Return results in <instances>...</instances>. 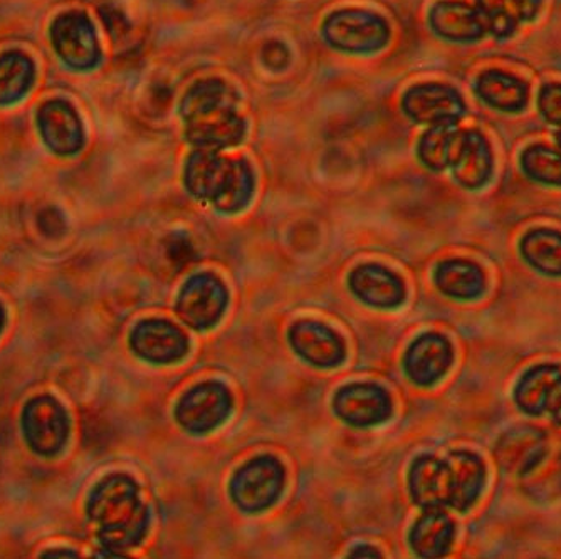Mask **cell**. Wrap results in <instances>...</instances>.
Instances as JSON below:
<instances>
[{"mask_svg": "<svg viewBox=\"0 0 561 559\" xmlns=\"http://www.w3.org/2000/svg\"><path fill=\"white\" fill-rule=\"evenodd\" d=\"M486 469L476 454L457 450L446 459L419 457L409 474V489L422 510H456L466 513L484 488Z\"/></svg>", "mask_w": 561, "mask_h": 559, "instance_id": "1", "label": "cell"}, {"mask_svg": "<svg viewBox=\"0 0 561 559\" xmlns=\"http://www.w3.org/2000/svg\"><path fill=\"white\" fill-rule=\"evenodd\" d=\"M185 137L201 150L238 147L245 137L238 93L222 79H204L182 98Z\"/></svg>", "mask_w": 561, "mask_h": 559, "instance_id": "2", "label": "cell"}, {"mask_svg": "<svg viewBox=\"0 0 561 559\" xmlns=\"http://www.w3.org/2000/svg\"><path fill=\"white\" fill-rule=\"evenodd\" d=\"M87 510L98 524V539L108 551L135 548L147 535V505L130 476L113 474L103 479L91 492Z\"/></svg>", "mask_w": 561, "mask_h": 559, "instance_id": "3", "label": "cell"}, {"mask_svg": "<svg viewBox=\"0 0 561 559\" xmlns=\"http://www.w3.org/2000/svg\"><path fill=\"white\" fill-rule=\"evenodd\" d=\"M185 186L192 197L222 214H238L254 195V172L242 157H224L216 150H197L185 163Z\"/></svg>", "mask_w": 561, "mask_h": 559, "instance_id": "4", "label": "cell"}, {"mask_svg": "<svg viewBox=\"0 0 561 559\" xmlns=\"http://www.w3.org/2000/svg\"><path fill=\"white\" fill-rule=\"evenodd\" d=\"M323 37L331 47L343 53L370 55L387 46L390 30L386 19L374 12L345 9L333 12L324 21Z\"/></svg>", "mask_w": 561, "mask_h": 559, "instance_id": "5", "label": "cell"}, {"mask_svg": "<svg viewBox=\"0 0 561 559\" xmlns=\"http://www.w3.org/2000/svg\"><path fill=\"white\" fill-rule=\"evenodd\" d=\"M285 481L283 464L276 457L261 456L236 470L229 494L244 513H263L280 498Z\"/></svg>", "mask_w": 561, "mask_h": 559, "instance_id": "6", "label": "cell"}, {"mask_svg": "<svg viewBox=\"0 0 561 559\" xmlns=\"http://www.w3.org/2000/svg\"><path fill=\"white\" fill-rule=\"evenodd\" d=\"M229 303L226 284L213 273L188 277L176 296L175 312L187 327L206 331L222 319Z\"/></svg>", "mask_w": 561, "mask_h": 559, "instance_id": "7", "label": "cell"}, {"mask_svg": "<svg viewBox=\"0 0 561 559\" xmlns=\"http://www.w3.org/2000/svg\"><path fill=\"white\" fill-rule=\"evenodd\" d=\"M232 412V395L219 381H202L182 395L175 420L192 434L216 431Z\"/></svg>", "mask_w": 561, "mask_h": 559, "instance_id": "8", "label": "cell"}, {"mask_svg": "<svg viewBox=\"0 0 561 559\" xmlns=\"http://www.w3.org/2000/svg\"><path fill=\"white\" fill-rule=\"evenodd\" d=\"M24 437L36 454L53 457L65 448L68 441V415L61 403L53 397H36L22 413Z\"/></svg>", "mask_w": 561, "mask_h": 559, "instance_id": "9", "label": "cell"}, {"mask_svg": "<svg viewBox=\"0 0 561 559\" xmlns=\"http://www.w3.org/2000/svg\"><path fill=\"white\" fill-rule=\"evenodd\" d=\"M50 39L59 58L69 68L87 71L100 62L101 53L93 22L84 12L58 15L50 27Z\"/></svg>", "mask_w": 561, "mask_h": 559, "instance_id": "10", "label": "cell"}, {"mask_svg": "<svg viewBox=\"0 0 561 559\" xmlns=\"http://www.w3.org/2000/svg\"><path fill=\"white\" fill-rule=\"evenodd\" d=\"M402 109L409 118L425 125H456L465 115V101L453 88L444 84H417L402 98Z\"/></svg>", "mask_w": 561, "mask_h": 559, "instance_id": "11", "label": "cell"}, {"mask_svg": "<svg viewBox=\"0 0 561 559\" xmlns=\"http://www.w3.org/2000/svg\"><path fill=\"white\" fill-rule=\"evenodd\" d=\"M333 410L353 427H375L392 415V400L378 385L350 384L336 391Z\"/></svg>", "mask_w": 561, "mask_h": 559, "instance_id": "12", "label": "cell"}, {"mask_svg": "<svg viewBox=\"0 0 561 559\" xmlns=\"http://www.w3.org/2000/svg\"><path fill=\"white\" fill-rule=\"evenodd\" d=\"M130 344L140 358L150 363L181 362L188 353V340L181 328L165 319H147L131 331Z\"/></svg>", "mask_w": 561, "mask_h": 559, "instance_id": "13", "label": "cell"}, {"mask_svg": "<svg viewBox=\"0 0 561 559\" xmlns=\"http://www.w3.org/2000/svg\"><path fill=\"white\" fill-rule=\"evenodd\" d=\"M288 336L293 350L311 365L333 368L345 362L346 349L342 338L320 321H296L289 328Z\"/></svg>", "mask_w": 561, "mask_h": 559, "instance_id": "14", "label": "cell"}, {"mask_svg": "<svg viewBox=\"0 0 561 559\" xmlns=\"http://www.w3.org/2000/svg\"><path fill=\"white\" fill-rule=\"evenodd\" d=\"M515 400L528 415L557 419L561 410V368L538 365L523 375L515 388Z\"/></svg>", "mask_w": 561, "mask_h": 559, "instance_id": "15", "label": "cell"}, {"mask_svg": "<svg viewBox=\"0 0 561 559\" xmlns=\"http://www.w3.org/2000/svg\"><path fill=\"white\" fill-rule=\"evenodd\" d=\"M37 126L44 144L55 153L75 155L83 148V125L68 101H46L37 112Z\"/></svg>", "mask_w": 561, "mask_h": 559, "instance_id": "16", "label": "cell"}, {"mask_svg": "<svg viewBox=\"0 0 561 559\" xmlns=\"http://www.w3.org/2000/svg\"><path fill=\"white\" fill-rule=\"evenodd\" d=\"M454 350L440 334H422L409 346L403 356V369L419 387H431L449 372Z\"/></svg>", "mask_w": 561, "mask_h": 559, "instance_id": "17", "label": "cell"}, {"mask_svg": "<svg viewBox=\"0 0 561 559\" xmlns=\"http://www.w3.org/2000/svg\"><path fill=\"white\" fill-rule=\"evenodd\" d=\"M348 286L356 298L371 308H399L405 299L403 281L380 264H364L353 270Z\"/></svg>", "mask_w": 561, "mask_h": 559, "instance_id": "18", "label": "cell"}, {"mask_svg": "<svg viewBox=\"0 0 561 559\" xmlns=\"http://www.w3.org/2000/svg\"><path fill=\"white\" fill-rule=\"evenodd\" d=\"M454 179L466 189H479L493 173V155L486 138L478 132H459L453 162Z\"/></svg>", "mask_w": 561, "mask_h": 559, "instance_id": "19", "label": "cell"}, {"mask_svg": "<svg viewBox=\"0 0 561 559\" xmlns=\"http://www.w3.org/2000/svg\"><path fill=\"white\" fill-rule=\"evenodd\" d=\"M428 22L437 36L457 43L476 41L486 33L476 8L457 0H443L434 5L428 14Z\"/></svg>", "mask_w": 561, "mask_h": 559, "instance_id": "20", "label": "cell"}, {"mask_svg": "<svg viewBox=\"0 0 561 559\" xmlns=\"http://www.w3.org/2000/svg\"><path fill=\"white\" fill-rule=\"evenodd\" d=\"M453 520L444 510H425L411 531V546L421 558H439L454 541Z\"/></svg>", "mask_w": 561, "mask_h": 559, "instance_id": "21", "label": "cell"}, {"mask_svg": "<svg viewBox=\"0 0 561 559\" xmlns=\"http://www.w3.org/2000/svg\"><path fill=\"white\" fill-rule=\"evenodd\" d=\"M437 287L444 295L457 299H474L484 293L486 277L481 267L474 262L465 259H449L437 267Z\"/></svg>", "mask_w": 561, "mask_h": 559, "instance_id": "22", "label": "cell"}, {"mask_svg": "<svg viewBox=\"0 0 561 559\" xmlns=\"http://www.w3.org/2000/svg\"><path fill=\"white\" fill-rule=\"evenodd\" d=\"M476 90L482 101L503 112H519L528 103V87L522 79L496 69L482 72Z\"/></svg>", "mask_w": 561, "mask_h": 559, "instance_id": "23", "label": "cell"}, {"mask_svg": "<svg viewBox=\"0 0 561 559\" xmlns=\"http://www.w3.org/2000/svg\"><path fill=\"white\" fill-rule=\"evenodd\" d=\"M33 59L21 50H9L0 56V106L21 100L34 83Z\"/></svg>", "mask_w": 561, "mask_h": 559, "instance_id": "24", "label": "cell"}, {"mask_svg": "<svg viewBox=\"0 0 561 559\" xmlns=\"http://www.w3.org/2000/svg\"><path fill=\"white\" fill-rule=\"evenodd\" d=\"M545 454L543 435L533 429H519L504 437L497 447V457L507 470L525 472Z\"/></svg>", "mask_w": 561, "mask_h": 559, "instance_id": "25", "label": "cell"}, {"mask_svg": "<svg viewBox=\"0 0 561 559\" xmlns=\"http://www.w3.org/2000/svg\"><path fill=\"white\" fill-rule=\"evenodd\" d=\"M523 258L540 273L561 276V233L537 229L526 233L522 241Z\"/></svg>", "mask_w": 561, "mask_h": 559, "instance_id": "26", "label": "cell"}, {"mask_svg": "<svg viewBox=\"0 0 561 559\" xmlns=\"http://www.w3.org/2000/svg\"><path fill=\"white\" fill-rule=\"evenodd\" d=\"M459 132L454 125L432 126L421 144H419V157L425 167L432 170H444L453 162Z\"/></svg>", "mask_w": 561, "mask_h": 559, "instance_id": "27", "label": "cell"}, {"mask_svg": "<svg viewBox=\"0 0 561 559\" xmlns=\"http://www.w3.org/2000/svg\"><path fill=\"white\" fill-rule=\"evenodd\" d=\"M526 491L535 499H551L561 492V456H543L522 474Z\"/></svg>", "mask_w": 561, "mask_h": 559, "instance_id": "28", "label": "cell"}, {"mask_svg": "<svg viewBox=\"0 0 561 559\" xmlns=\"http://www.w3.org/2000/svg\"><path fill=\"white\" fill-rule=\"evenodd\" d=\"M523 170L529 179L547 185L561 186V151L554 148L529 147L522 157Z\"/></svg>", "mask_w": 561, "mask_h": 559, "instance_id": "29", "label": "cell"}, {"mask_svg": "<svg viewBox=\"0 0 561 559\" xmlns=\"http://www.w3.org/2000/svg\"><path fill=\"white\" fill-rule=\"evenodd\" d=\"M476 11L484 24V30L494 36L503 39L515 33L516 15L510 11L507 0H476Z\"/></svg>", "mask_w": 561, "mask_h": 559, "instance_id": "30", "label": "cell"}, {"mask_svg": "<svg viewBox=\"0 0 561 559\" xmlns=\"http://www.w3.org/2000/svg\"><path fill=\"white\" fill-rule=\"evenodd\" d=\"M541 113L548 122L561 126V84H547L540 93Z\"/></svg>", "mask_w": 561, "mask_h": 559, "instance_id": "31", "label": "cell"}, {"mask_svg": "<svg viewBox=\"0 0 561 559\" xmlns=\"http://www.w3.org/2000/svg\"><path fill=\"white\" fill-rule=\"evenodd\" d=\"M39 229L46 233L47 237H59L65 233L66 223L62 219L61 212L56 210L55 207L44 208L39 214Z\"/></svg>", "mask_w": 561, "mask_h": 559, "instance_id": "32", "label": "cell"}, {"mask_svg": "<svg viewBox=\"0 0 561 559\" xmlns=\"http://www.w3.org/2000/svg\"><path fill=\"white\" fill-rule=\"evenodd\" d=\"M264 65L271 69H285L289 62V50L285 44L270 43L264 46L263 50Z\"/></svg>", "mask_w": 561, "mask_h": 559, "instance_id": "33", "label": "cell"}, {"mask_svg": "<svg viewBox=\"0 0 561 559\" xmlns=\"http://www.w3.org/2000/svg\"><path fill=\"white\" fill-rule=\"evenodd\" d=\"M507 2L513 5L519 19H523V21H531V19L537 18L538 12H540L541 2H543V0H507Z\"/></svg>", "mask_w": 561, "mask_h": 559, "instance_id": "34", "label": "cell"}, {"mask_svg": "<svg viewBox=\"0 0 561 559\" xmlns=\"http://www.w3.org/2000/svg\"><path fill=\"white\" fill-rule=\"evenodd\" d=\"M350 558H381L378 549L371 548V546H362V548L353 549Z\"/></svg>", "mask_w": 561, "mask_h": 559, "instance_id": "35", "label": "cell"}, {"mask_svg": "<svg viewBox=\"0 0 561 559\" xmlns=\"http://www.w3.org/2000/svg\"><path fill=\"white\" fill-rule=\"evenodd\" d=\"M46 558H76V555L72 552H47Z\"/></svg>", "mask_w": 561, "mask_h": 559, "instance_id": "36", "label": "cell"}, {"mask_svg": "<svg viewBox=\"0 0 561 559\" xmlns=\"http://www.w3.org/2000/svg\"><path fill=\"white\" fill-rule=\"evenodd\" d=\"M5 323V311L4 308H2V305H0V331H2V328H4Z\"/></svg>", "mask_w": 561, "mask_h": 559, "instance_id": "37", "label": "cell"}, {"mask_svg": "<svg viewBox=\"0 0 561 559\" xmlns=\"http://www.w3.org/2000/svg\"><path fill=\"white\" fill-rule=\"evenodd\" d=\"M554 422L561 423V410L560 413H558L557 419H554Z\"/></svg>", "mask_w": 561, "mask_h": 559, "instance_id": "38", "label": "cell"}, {"mask_svg": "<svg viewBox=\"0 0 561 559\" xmlns=\"http://www.w3.org/2000/svg\"><path fill=\"white\" fill-rule=\"evenodd\" d=\"M558 145H560V151H561V133H558Z\"/></svg>", "mask_w": 561, "mask_h": 559, "instance_id": "39", "label": "cell"}]
</instances>
